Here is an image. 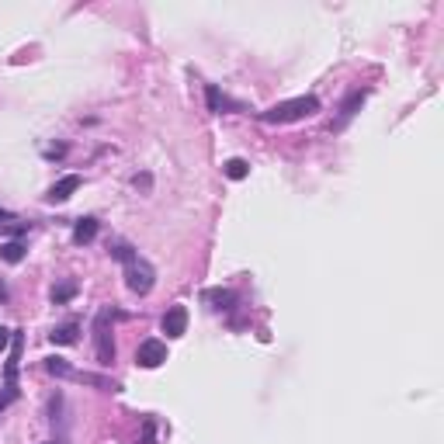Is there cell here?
Here are the masks:
<instances>
[{"label":"cell","mask_w":444,"mask_h":444,"mask_svg":"<svg viewBox=\"0 0 444 444\" xmlns=\"http://www.w3.org/2000/svg\"><path fill=\"white\" fill-rule=\"evenodd\" d=\"M205 302H212V309H230L237 302V295L230 288H208L205 292Z\"/></svg>","instance_id":"cell-10"},{"label":"cell","mask_w":444,"mask_h":444,"mask_svg":"<svg viewBox=\"0 0 444 444\" xmlns=\"http://www.w3.org/2000/svg\"><path fill=\"white\" fill-rule=\"evenodd\" d=\"M111 320H122L118 309H101L94 320V347H98V364H111L115 361V337H111Z\"/></svg>","instance_id":"cell-3"},{"label":"cell","mask_w":444,"mask_h":444,"mask_svg":"<svg viewBox=\"0 0 444 444\" xmlns=\"http://www.w3.org/2000/svg\"><path fill=\"white\" fill-rule=\"evenodd\" d=\"M11 337H15V330H8V326H0V351H4V347L11 344Z\"/></svg>","instance_id":"cell-17"},{"label":"cell","mask_w":444,"mask_h":444,"mask_svg":"<svg viewBox=\"0 0 444 444\" xmlns=\"http://www.w3.org/2000/svg\"><path fill=\"white\" fill-rule=\"evenodd\" d=\"M4 233H28V222H21V226H0V237H4Z\"/></svg>","instance_id":"cell-16"},{"label":"cell","mask_w":444,"mask_h":444,"mask_svg":"<svg viewBox=\"0 0 444 444\" xmlns=\"http://www.w3.org/2000/svg\"><path fill=\"white\" fill-rule=\"evenodd\" d=\"M77 333H80V326L70 320V323H63V326H53L49 340H53V344H77Z\"/></svg>","instance_id":"cell-11"},{"label":"cell","mask_w":444,"mask_h":444,"mask_svg":"<svg viewBox=\"0 0 444 444\" xmlns=\"http://www.w3.org/2000/svg\"><path fill=\"white\" fill-rule=\"evenodd\" d=\"M108 250H111V257H115V261H122L129 292H136V295H149V292H153V285H156V268H153L146 257H139V250H132L125 240H115Z\"/></svg>","instance_id":"cell-1"},{"label":"cell","mask_w":444,"mask_h":444,"mask_svg":"<svg viewBox=\"0 0 444 444\" xmlns=\"http://www.w3.org/2000/svg\"><path fill=\"white\" fill-rule=\"evenodd\" d=\"M364 98H368V91H354L347 101H344V108H340V122H337V129H344L354 115H358V108L364 104Z\"/></svg>","instance_id":"cell-7"},{"label":"cell","mask_w":444,"mask_h":444,"mask_svg":"<svg viewBox=\"0 0 444 444\" xmlns=\"http://www.w3.org/2000/svg\"><path fill=\"white\" fill-rule=\"evenodd\" d=\"M160 326H163V333L174 337V340L184 337V333H187V309H184V306H170V309L163 313V323H160Z\"/></svg>","instance_id":"cell-6"},{"label":"cell","mask_w":444,"mask_h":444,"mask_svg":"<svg viewBox=\"0 0 444 444\" xmlns=\"http://www.w3.org/2000/svg\"><path fill=\"white\" fill-rule=\"evenodd\" d=\"M73 295H77V281H63V285H56V288H53V302H56V306L70 302Z\"/></svg>","instance_id":"cell-14"},{"label":"cell","mask_w":444,"mask_h":444,"mask_svg":"<svg viewBox=\"0 0 444 444\" xmlns=\"http://www.w3.org/2000/svg\"><path fill=\"white\" fill-rule=\"evenodd\" d=\"M163 361H167V344L163 340L149 337V340L139 344V351H136V364L139 368H160Z\"/></svg>","instance_id":"cell-4"},{"label":"cell","mask_w":444,"mask_h":444,"mask_svg":"<svg viewBox=\"0 0 444 444\" xmlns=\"http://www.w3.org/2000/svg\"><path fill=\"white\" fill-rule=\"evenodd\" d=\"M0 261H4V264H21L25 261V243L21 240L4 243V247H0Z\"/></svg>","instance_id":"cell-12"},{"label":"cell","mask_w":444,"mask_h":444,"mask_svg":"<svg viewBox=\"0 0 444 444\" xmlns=\"http://www.w3.org/2000/svg\"><path fill=\"white\" fill-rule=\"evenodd\" d=\"M205 94H208V111H222V108H237V111H240V108H243V104L230 101L226 94H219V87H215V84H208V87H205Z\"/></svg>","instance_id":"cell-9"},{"label":"cell","mask_w":444,"mask_h":444,"mask_svg":"<svg viewBox=\"0 0 444 444\" xmlns=\"http://www.w3.org/2000/svg\"><path fill=\"white\" fill-rule=\"evenodd\" d=\"M139 444H156V420H153V416L142 420V437H139Z\"/></svg>","instance_id":"cell-15"},{"label":"cell","mask_w":444,"mask_h":444,"mask_svg":"<svg viewBox=\"0 0 444 444\" xmlns=\"http://www.w3.org/2000/svg\"><path fill=\"white\" fill-rule=\"evenodd\" d=\"M0 219H8V222H11V219H15V215H11V212H8V208H0Z\"/></svg>","instance_id":"cell-18"},{"label":"cell","mask_w":444,"mask_h":444,"mask_svg":"<svg viewBox=\"0 0 444 444\" xmlns=\"http://www.w3.org/2000/svg\"><path fill=\"white\" fill-rule=\"evenodd\" d=\"M247 174H250V163H247V160H240V156L226 160V177H230V181H243Z\"/></svg>","instance_id":"cell-13"},{"label":"cell","mask_w":444,"mask_h":444,"mask_svg":"<svg viewBox=\"0 0 444 444\" xmlns=\"http://www.w3.org/2000/svg\"><path fill=\"white\" fill-rule=\"evenodd\" d=\"M46 444H59V441H46Z\"/></svg>","instance_id":"cell-19"},{"label":"cell","mask_w":444,"mask_h":444,"mask_svg":"<svg viewBox=\"0 0 444 444\" xmlns=\"http://www.w3.org/2000/svg\"><path fill=\"white\" fill-rule=\"evenodd\" d=\"M80 184H84V177H80V174H66V177H59V181L49 187L46 201H49V205H63V201H70V198L80 191Z\"/></svg>","instance_id":"cell-5"},{"label":"cell","mask_w":444,"mask_h":444,"mask_svg":"<svg viewBox=\"0 0 444 444\" xmlns=\"http://www.w3.org/2000/svg\"><path fill=\"white\" fill-rule=\"evenodd\" d=\"M316 111H320V98L316 94H302V98H292V101H281V104L261 111V118L268 125H288V122H302V118H309Z\"/></svg>","instance_id":"cell-2"},{"label":"cell","mask_w":444,"mask_h":444,"mask_svg":"<svg viewBox=\"0 0 444 444\" xmlns=\"http://www.w3.org/2000/svg\"><path fill=\"white\" fill-rule=\"evenodd\" d=\"M94 237H98V219H80L77 226H73V243L84 247V243H91Z\"/></svg>","instance_id":"cell-8"}]
</instances>
